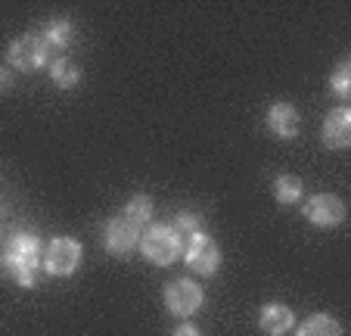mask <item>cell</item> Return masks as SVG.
Segmentation results:
<instances>
[{
  "label": "cell",
  "mask_w": 351,
  "mask_h": 336,
  "mask_svg": "<svg viewBox=\"0 0 351 336\" xmlns=\"http://www.w3.org/2000/svg\"><path fill=\"white\" fill-rule=\"evenodd\" d=\"M40 38L50 44V50H53V47L66 50V47L72 44V38H75L72 19H53V22H47V28H44V34H40Z\"/></svg>",
  "instance_id": "9a60e30c"
},
{
  "label": "cell",
  "mask_w": 351,
  "mask_h": 336,
  "mask_svg": "<svg viewBox=\"0 0 351 336\" xmlns=\"http://www.w3.org/2000/svg\"><path fill=\"white\" fill-rule=\"evenodd\" d=\"M324 144L330 150H348L351 146V109L348 106H339L326 115L324 122Z\"/></svg>",
  "instance_id": "9c48e42d"
},
{
  "label": "cell",
  "mask_w": 351,
  "mask_h": 336,
  "mask_svg": "<svg viewBox=\"0 0 351 336\" xmlns=\"http://www.w3.org/2000/svg\"><path fill=\"white\" fill-rule=\"evenodd\" d=\"M292 324H295V315H292V309L289 305H283V302H267L265 309L258 311V327L265 330L267 336L289 333Z\"/></svg>",
  "instance_id": "30bf717a"
},
{
  "label": "cell",
  "mask_w": 351,
  "mask_h": 336,
  "mask_svg": "<svg viewBox=\"0 0 351 336\" xmlns=\"http://www.w3.org/2000/svg\"><path fill=\"white\" fill-rule=\"evenodd\" d=\"M174 234H178L180 246L190 243L196 234H202V221H199V215H193V212H178V221H174Z\"/></svg>",
  "instance_id": "e0dca14e"
},
{
  "label": "cell",
  "mask_w": 351,
  "mask_h": 336,
  "mask_svg": "<svg viewBox=\"0 0 351 336\" xmlns=\"http://www.w3.org/2000/svg\"><path fill=\"white\" fill-rule=\"evenodd\" d=\"M10 91H13V72L0 69V93H10Z\"/></svg>",
  "instance_id": "ffe728a7"
},
{
  "label": "cell",
  "mask_w": 351,
  "mask_h": 336,
  "mask_svg": "<svg viewBox=\"0 0 351 336\" xmlns=\"http://www.w3.org/2000/svg\"><path fill=\"white\" fill-rule=\"evenodd\" d=\"M171 336H202V330H199L196 324H190V321H186V324H180V327L174 330Z\"/></svg>",
  "instance_id": "d6986e66"
},
{
  "label": "cell",
  "mask_w": 351,
  "mask_h": 336,
  "mask_svg": "<svg viewBox=\"0 0 351 336\" xmlns=\"http://www.w3.org/2000/svg\"><path fill=\"white\" fill-rule=\"evenodd\" d=\"M184 265L199 277H212L221 268V249L208 234H196L190 243H184Z\"/></svg>",
  "instance_id": "5b68a950"
},
{
  "label": "cell",
  "mask_w": 351,
  "mask_h": 336,
  "mask_svg": "<svg viewBox=\"0 0 351 336\" xmlns=\"http://www.w3.org/2000/svg\"><path fill=\"white\" fill-rule=\"evenodd\" d=\"M0 268L19 287L32 290L40 271V237L34 231H13L0 249Z\"/></svg>",
  "instance_id": "6da1fadb"
},
{
  "label": "cell",
  "mask_w": 351,
  "mask_h": 336,
  "mask_svg": "<svg viewBox=\"0 0 351 336\" xmlns=\"http://www.w3.org/2000/svg\"><path fill=\"white\" fill-rule=\"evenodd\" d=\"M140 231H143V227H137L134 221H128L125 215L109 218L106 231H103V243H106V249L112 252V256H128V252L140 243Z\"/></svg>",
  "instance_id": "ba28073f"
},
{
  "label": "cell",
  "mask_w": 351,
  "mask_h": 336,
  "mask_svg": "<svg viewBox=\"0 0 351 336\" xmlns=\"http://www.w3.org/2000/svg\"><path fill=\"white\" fill-rule=\"evenodd\" d=\"M140 252H143L146 262L159 265V268H165V265L178 262V256L184 252V246H180L178 234H174L171 224H146L143 231H140Z\"/></svg>",
  "instance_id": "7a4b0ae2"
},
{
  "label": "cell",
  "mask_w": 351,
  "mask_h": 336,
  "mask_svg": "<svg viewBox=\"0 0 351 336\" xmlns=\"http://www.w3.org/2000/svg\"><path fill=\"white\" fill-rule=\"evenodd\" d=\"M330 87H332V93H336L339 100H348L351 97V63L348 60L339 63V69L332 72Z\"/></svg>",
  "instance_id": "ac0fdd59"
},
{
  "label": "cell",
  "mask_w": 351,
  "mask_h": 336,
  "mask_svg": "<svg viewBox=\"0 0 351 336\" xmlns=\"http://www.w3.org/2000/svg\"><path fill=\"white\" fill-rule=\"evenodd\" d=\"M302 193H305L302 178H295V175H277V181H274V197H277L280 205H295L298 199H302Z\"/></svg>",
  "instance_id": "4fadbf2b"
},
{
  "label": "cell",
  "mask_w": 351,
  "mask_h": 336,
  "mask_svg": "<svg viewBox=\"0 0 351 336\" xmlns=\"http://www.w3.org/2000/svg\"><path fill=\"white\" fill-rule=\"evenodd\" d=\"M50 78H53L62 91H72V87H78L81 81H84V72H81V66L72 63L69 56H60V60L50 63Z\"/></svg>",
  "instance_id": "7c38bea8"
},
{
  "label": "cell",
  "mask_w": 351,
  "mask_h": 336,
  "mask_svg": "<svg viewBox=\"0 0 351 336\" xmlns=\"http://www.w3.org/2000/svg\"><path fill=\"white\" fill-rule=\"evenodd\" d=\"M295 336H342V324L332 315H311Z\"/></svg>",
  "instance_id": "5bb4252c"
},
{
  "label": "cell",
  "mask_w": 351,
  "mask_h": 336,
  "mask_svg": "<svg viewBox=\"0 0 351 336\" xmlns=\"http://www.w3.org/2000/svg\"><path fill=\"white\" fill-rule=\"evenodd\" d=\"M7 60L19 72H38V69H44L50 63V44L40 34H22V38H16L10 44Z\"/></svg>",
  "instance_id": "3957f363"
},
{
  "label": "cell",
  "mask_w": 351,
  "mask_h": 336,
  "mask_svg": "<svg viewBox=\"0 0 351 336\" xmlns=\"http://www.w3.org/2000/svg\"><path fill=\"white\" fill-rule=\"evenodd\" d=\"M305 218L317 227H336L345 221V203L336 193H314L305 203Z\"/></svg>",
  "instance_id": "52a82bcc"
},
{
  "label": "cell",
  "mask_w": 351,
  "mask_h": 336,
  "mask_svg": "<svg viewBox=\"0 0 351 336\" xmlns=\"http://www.w3.org/2000/svg\"><path fill=\"white\" fill-rule=\"evenodd\" d=\"M121 215H125L128 221H134L137 227L149 224V218H153V197H146V193H137V197H131Z\"/></svg>",
  "instance_id": "2e32d148"
},
{
  "label": "cell",
  "mask_w": 351,
  "mask_h": 336,
  "mask_svg": "<svg viewBox=\"0 0 351 336\" xmlns=\"http://www.w3.org/2000/svg\"><path fill=\"white\" fill-rule=\"evenodd\" d=\"M202 305H206V293H202V287H199L196 280H190V277L171 280V284L165 287V309L171 311V315L190 317V315H196Z\"/></svg>",
  "instance_id": "8992f818"
},
{
  "label": "cell",
  "mask_w": 351,
  "mask_h": 336,
  "mask_svg": "<svg viewBox=\"0 0 351 336\" xmlns=\"http://www.w3.org/2000/svg\"><path fill=\"white\" fill-rule=\"evenodd\" d=\"M267 128L277 134L280 140H292L298 134V112L292 103H274L267 109Z\"/></svg>",
  "instance_id": "8fae6325"
},
{
  "label": "cell",
  "mask_w": 351,
  "mask_h": 336,
  "mask_svg": "<svg viewBox=\"0 0 351 336\" xmlns=\"http://www.w3.org/2000/svg\"><path fill=\"white\" fill-rule=\"evenodd\" d=\"M81 256H84V249H81L78 240L53 237V243L47 246L40 265L47 268V274H53V277H72L75 271H78V265H81Z\"/></svg>",
  "instance_id": "277c9868"
}]
</instances>
